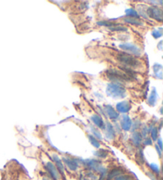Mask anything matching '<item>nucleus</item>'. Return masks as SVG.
Here are the masks:
<instances>
[{
    "instance_id": "nucleus-4",
    "label": "nucleus",
    "mask_w": 163,
    "mask_h": 180,
    "mask_svg": "<svg viewBox=\"0 0 163 180\" xmlns=\"http://www.w3.org/2000/svg\"><path fill=\"white\" fill-rule=\"evenodd\" d=\"M48 174L50 175V177L53 180H60L61 179V176L59 173V171L57 170L54 164L51 163V162H47L45 166Z\"/></svg>"
},
{
    "instance_id": "nucleus-17",
    "label": "nucleus",
    "mask_w": 163,
    "mask_h": 180,
    "mask_svg": "<svg viewBox=\"0 0 163 180\" xmlns=\"http://www.w3.org/2000/svg\"><path fill=\"white\" fill-rule=\"evenodd\" d=\"M124 21L127 22V23L135 25V26H142V21H139V20L137 18H129V17H127V18H124Z\"/></svg>"
},
{
    "instance_id": "nucleus-1",
    "label": "nucleus",
    "mask_w": 163,
    "mask_h": 180,
    "mask_svg": "<svg viewBox=\"0 0 163 180\" xmlns=\"http://www.w3.org/2000/svg\"><path fill=\"white\" fill-rule=\"evenodd\" d=\"M117 60L123 64L124 66L129 67V68H139L141 66L140 60L133 57L132 55L127 54V53H119L117 55Z\"/></svg>"
},
{
    "instance_id": "nucleus-23",
    "label": "nucleus",
    "mask_w": 163,
    "mask_h": 180,
    "mask_svg": "<svg viewBox=\"0 0 163 180\" xmlns=\"http://www.w3.org/2000/svg\"><path fill=\"white\" fill-rule=\"evenodd\" d=\"M137 161L139 162V164H143L145 162L144 156H143V152H142V149H139L137 152Z\"/></svg>"
},
{
    "instance_id": "nucleus-30",
    "label": "nucleus",
    "mask_w": 163,
    "mask_h": 180,
    "mask_svg": "<svg viewBox=\"0 0 163 180\" xmlns=\"http://www.w3.org/2000/svg\"><path fill=\"white\" fill-rule=\"evenodd\" d=\"M149 133V129L147 128V127H144V128L142 129V133H141V135H142V137H146L147 135V133Z\"/></svg>"
},
{
    "instance_id": "nucleus-11",
    "label": "nucleus",
    "mask_w": 163,
    "mask_h": 180,
    "mask_svg": "<svg viewBox=\"0 0 163 180\" xmlns=\"http://www.w3.org/2000/svg\"><path fill=\"white\" fill-rule=\"evenodd\" d=\"M53 161L55 162L56 168H57L58 171H59V173L61 174V176H64V165H63V164H62L61 159H60L59 156H58L57 154L53 155Z\"/></svg>"
},
{
    "instance_id": "nucleus-20",
    "label": "nucleus",
    "mask_w": 163,
    "mask_h": 180,
    "mask_svg": "<svg viewBox=\"0 0 163 180\" xmlns=\"http://www.w3.org/2000/svg\"><path fill=\"white\" fill-rule=\"evenodd\" d=\"M88 139H89V141L91 142V144H92L95 148H99L100 147V143H99V140H97L95 137H93L92 135H88Z\"/></svg>"
},
{
    "instance_id": "nucleus-18",
    "label": "nucleus",
    "mask_w": 163,
    "mask_h": 180,
    "mask_svg": "<svg viewBox=\"0 0 163 180\" xmlns=\"http://www.w3.org/2000/svg\"><path fill=\"white\" fill-rule=\"evenodd\" d=\"M126 14L127 15L129 18H139V14L136 10L134 9H127L126 10Z\"/></svg>"
},
{
    "instance_id": "nucleus-19",
    "label": "nucleus",
    "mask_w": 163,
    "mask_h": 180,
    "mask_svg": "<svg viewBox=\"0 0 163 180\" xmlns=\"http://www.w3.org/2000/svg\"><path fill=\"white\" fill-rule=\"evenodd\" d=\"M150 132V137H151V140L156 141L159 138V131L157 127H152L149 130Z\"/></svg>"
},
{
    "instance_id": "nucleus-34",
    "label": "nucleus",
    "mask_w": 163,
    "mask_h": 180,
    "mask_svg": "<svg viewBox=\"0 0 163 180\" xmlns=\"http://www.w3.org/2000/svg\"><path fill=\"white\" fill-rule=\"evenodd\" d=\"M80 180H89V179H88L86 176H84V175H81V177H80Z\"/></svg>"
},
{
    "instance_id": "nucleus-32",
    "label": "nucleus",
    "mask_w": 163,
    "mask_h": 180,
    "mask_svg": "<svg viewBox=\"0 0 163 180\" xmlns=\"http://www.w3.org/2000/svg\"><path fill=\"white\" fill-rule=\"evenodd\" d=\"M147 175L148 176H149L150 178L152 180H157V178H156V176H154V175H153V173H150V172H147Z\"/></svg>"
},
{
    "instance_id": "nucleus-28",
    "label": "nucleus",
    "mask_w": 163,
    "mask_h": 180,
    "mask_svg": "<svg viewBox=\"0 0 163 180\" xmlns=\"http://www.w3.org/2000/svg\"><path fill=\"white\" fill-rule=\"evenodd\" d=\"M98 25L99 26H108L109 27H111V26H115L116 23H113V22H109V21H99L98 22Z\"/></svg>"
},
{
    "instance_id": "nucleus-21",
    "label": "nucleus",
    "mask_w": 163,
    "mask_h": 180,
    "mask_svg": "<svg viewBox=\"0 0 163 180\" xmlns=\"http://www.w3.org/2000/svg\"><path fill=\"white\" fill-rule=\"evenodd\" d=\"M109 29L111 31H127V29L124 27V26H119L117 24H116L115 26H112L111 27H109Z\"/></svg>"
},
{
    "instance_id": "nucleus-13",
    "label": "nucleus",
    "mask_w": 163,
    "mask_h": 180,
    "mask_svg": "<svg viewBox=\"0 0 163 180\" xmlns=\"http://www.w3.org/2000/svg\"><path fill=\"white\" fill-rule=\"evenodd\" d=\"M105 136L109 140H112L116 137V131L111 123L107 122L105 126Z\"/></svg>"
},
{
    "instance_id": "nucleus-14",
    "label": "nucleus",
    "mask_w": 163,
    "mask_h": 180,
    "mask_svg": "<svg viewBox=\"0 0 163 180\" xmlns=\"http://www.w3.org/2000/svg\"><path fill=\"white\" fill-rule=\"evenodd\" d=\"M132 144L136 147H139L142 141V137L139 132H134L131 135Z\"/></svg>"
},
{
    "instance_id": "nucleus-9",
    "label": "nucleus",
    "mask_w": 163,
    "mask_h": 180,
    "mask_svg": "<svg viewBox=\"0 0 163 180\" xmlns=\"http://www.w3.org/2000/svg\"><path fill=\"white\" fill-rule=\"evenodd\" d=\"M104 109L106 114H107V116L109 117V118H111V120H116L119 118V113L116 111V109H114L113 107L110 106V105H106L104 107Z\"/></svg>"
},
{
    "instance_id": "nucleus-33",
    "label": "nucleus",
    "mask_w": 163,
    "mask_h": 180,
    "mask_svg": "<svg viewBox=\"0 0 163 180\" xmlns=\"http://www.w3.org/2000/svg\"><path fill=\"white\" fill-rule=\"evenodd\" d=\"M155 148H156V149H157V152H158V153H159V156L161 157L162 156V150L160 149V148H159V146H158V145H155Z\"/></svg>"
},
{
    "instance_id": "nucleus-8",
    "label": "nucleus",
    "mask_w": 163,
    "mask_h": 180,
    "mask_svg": "<svg viewBox=\"0 0 163 180\" xmlns=\"http://www.w3.org/2000/svg\"><path fill=\"white\" fill-rule=\"evenodd\" d=\"M132 121L128 116H123L120 121L121 128L124 131H129L132 127Z\"/></svg>"
},
{
    "instance_id": "nucleus-24",
    "label": "nucleus",
    "mask_w": 163,
    "mask_h": 180,
    "mask_svg": "<svg viewBox=\"0 0 163 180\" xmlns=\"http://www.w3.org/2000/svg\"><path fill=\"white\" fill-rule=\"evenodd\" d=\"M114 180H132V177L130 175L127 174H122L120 176H117Z\"/></svg>"
},
{
    "instance_id": "nucleus-16",
    "label": "nucleus",
    "mask_w": 163,
    "mask_h": 180,
    "mask_svg": "<svg viewBox=\"0 0 163 180\" xmlns=\"http://www.w3.org/2000/svg\"><path fill=\"white\" fill-rule=\"evenodd\" d=\"M157 101V91L155 89H153V90L150 93V95L149 99H148V103H149L150 106L152 107H154L155 103H156Z\"/></svg>"
},
{
    "instance_id": "nucleus-2",
    "label": "nucleus",
    "mask_w": 163,
    "mask_h": 180,
    "mask_svg": "<svg viewBox=\"0 0 163 180\" xmlns=\"http://www.w3.org/2000/svg\"><path fill=\"white\" fill-rule=\"evenodd\" d=\"M107 76L111 80L118 81H130L134 76H130L125 71L117 70V69H110L107 71Z\"/></svg>"
},
{
    "instance_id": "nucleus-26",
    "label": "nucleus",
    "mask_w": 163,
    "mask_h": 180,
    "mask_svg": "<svg viewBox=\"0 0 163 180\" xmlns=\"http://www.w3.org/2000/svg\"><path fill=\"white\" fill-rule=\"evenodd\" d=\"M152 34L154 36V37L155 38H159L161 37L162 36V29H154L153 32H152Z\"/></svg>"
},
{
    "instance_id": "nucleus-27",
    "label": "nucleus",
    "mask_w": 163,
    "mask_h": 180,
    "mask_svg": "<svg viewBox=\"0 0 163 180\" xmlns=\"http://www.w3.org/2000/svg\"><path fill=\"white\" fill-rule=\"evenodd\" d=\"M92 133H93V137H95L96 138H98V139H99V140H101L102 135L101 133H99V131H98L95 128H92Z\"/></svg>"
},
{
    "instance_id": "nucleus-7",
    "label": "nucleus",
    "mask_w": 163,
    "mask_h": 180,
    "mask_svg": "<svg viewBox=\"0 0 163 180\" xmlns=\"http://www.w3.org/2000/svg\"><path fill=\"white\" fill-rule=\"evenodd\" d=\"M63 161L65 164L68 168L69 170H71L73 171H75L77 170V168H79V164L78 161L75 159H73V158H69V157H64L63 158Z\"/></svg>"
},
{
    "instance_id": "nucleus-15",
    "label": "nucleus",
    "mask_w": 163,
    "mask_h": 180,
    "mask_svg": "<svg viewBox=\"0 0 163 180\" xmlns=\"http://www.w3.org/2000/svg\"><path fill=\"white\" fill-rule=\"evenodd\" d=\"M92 121H93V123L97 126V127H99L100 129H104V121H103V119L98 114H94V115H92Z\"/></svg>"
},
{
    "instance_id": "nucleus-29",
    "label": "nucleus",
    "mask_w": 163,
    "mask_h": 180,
    "mask_svg": "<svg viewBox=\"0 0 163 180\" xmlns=\"http://www.w3.org/2000/svg\"><path fill=\"white\" fill-rule=\"evenodd\" d=\"M143 145H152V140L150 137H146L145 138L144 141H143Z\"/></svg>"
},
{
    "instance_id": "nucleus-12",
    "label": "nucleus",
    "mask_w": 163,
    "mask_h": 180,
    "mask_svg": "<svg viewBox=\"0 0 163 180\" xmlns=\"http://www.w3.org/2000/svg\"><path fill=\"white\" fill-rule=\"evenodd\" d=\"M124 173V170L121 168H113L111 171H110L107 176V180H112L117 176H120L122 174Z\"/></svg>"
},
{
    "instance_id": "nucleus-22",
    "label": "nucleus",
    "mask_w": 163,
    "mask_h": 180,
    "mask_svg": "<svg viewBox=\"0 0 163 180\" xmlns=\"http://www.w3.org/2000/svg\"><path fill=\"white\" fill-rule=\"evenodd\" d=\"M107 152L105 149H99L96 152V156L99 158H106L107 156Z\"/></svg>"
},
{
    "instance_id": "nucleus-5",
    "label": "nucleus",
    "mask_w": 163,
    "mask_h": 180,
    "mask_svg": "<svg viewBox=\"0 0 163 180\" xmlns=\"http://www.w3.org/2000/svg\"><path fill=\"white\" fill-rule=\"evenodd\" d=\"M147 14L149 15L151 18H154L158 21H162L163 19L162 10L159 8L158 7H149L147 10Z\"/></svg>"
},
{
    "instance_id": "nucleus-31",
    "label": "nucleus",
    "mask_w": 163,
    "mask_h": 180,
    "mask_svg": "<svg viewBox=\"0 0 163 180\" xmlns=\"http://www.w3.org/2000/svg\"><path fill=\"white\" fill-rule=\"evenodd\" d=\"M158 141H157V145L159 146V148L161 150H162V139L161 138H158Z\"/></svg>"
},
{
    "instance_id": "nucleus-6",
    "label": "nucleus",
    "mask_w": 163,
    "mask_h": 180,
    "mask_svg": "<svg viewBox=\"0 0 163 180\" xmlns=\"http://www.w3.org/2000/svg\"><path fill=\"white\" fill-rule=\"evenodd\" d=\"M119 47L122 49L127 51L135 56H140L141 55V50H140L139 48L134 44H131V43H123V44H121L119 45Z\"/></svg>"
},
{
    "instance_id": "nucleus-3",
    "label": "nucleus",
    "mask_w": 163,
    "mask_h": 180,
    "mask_svg": "<svg viewBox=\"0 0 163 180\" xmlns=\"http://www.w3.org/2000/svg\"><path fill=\"white\" fill-rule=\"evenodd\" d=\"M125 88L117 83H110L107 87V94L114 98H122L126 96Z\"/></svg>"
},
{
    "instance_id": "nucleus-25",
    "label": "nucleus",
    "mask_w": 163,
    "mask_h": 180,
    "mask_svg": "<svg viewBox=\"0 0 163 180\" xmlns=\"http://www.w3.org/2000/svg\"><path fill=\"white\" fill-rule=\"evenodd\" d=\"M150 168L151 169V171L155 174H159L160 173V169L159 167L155 164H150Z\"/></svg>"
},
{
    "instance_id": "nucleus-35",
    "label": "nucleus",
    "mask_w": 163,
    "mask_h": 180,
    "mask_svg": "<svg viewBox=\"0 0 163 180\" xmlns=\"http://www.w3.org/2000/svg\"><path fill=\"white\" fill-rule=\"evenodd\" d=\"M42 180H51V179H49V178H47V177H45V178L42 179Z\"/></svg>"
},
{
    "instance_id": "nucleus-10",
    "label": "nucleus",
    "mask_w": 163,
    "mask_h": 180,
    "mask_svg": "<svg viewBox=\"0 0 163 180\" xmlns=\"http://www.w3.org/2000/svg\"><path fill=\"white\" fill-rule=\"evenodd\" d=\"M130 108H131V107H130V103L127 101L119 102L118 104L116 105V109H117L118 112L122 113V114H126V113L129 112Z\"/></svg>"
}]
</instances>
